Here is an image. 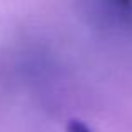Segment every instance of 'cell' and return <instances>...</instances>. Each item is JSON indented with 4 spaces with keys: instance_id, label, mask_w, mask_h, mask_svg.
<instances>
[{
    "instance_id": "1",
    "label": "cell",
    "mask_w": 132,
    "mask_h": 132,
    "mask_svg": "<svg viewBox=\"0 0 132 132\" xmlns=\"http://www.w3.org/2000/svg\"><path fill=\"white\" fill-rule=\"evenodd\" d=\"M92 9L100 15H105L110 22L132 29V0H90Z\"/></svg>"
},
{
    "instance_id": "2",
    "label": "cell",
    "mask_w": 132,
    "mask_h": 132,
    "mask_svg": "<svg viewBox=\"0 0 132 132\" xmlns=\"http://www.w3.org/2000/svg\"><path fill=\"white\" fill-rule=\"evenodd\" d=\"M65 130H67V132H92V129H90L87 124L82 122V120H79V119L69 120Z\"/></svg>"
}]
</instances>
